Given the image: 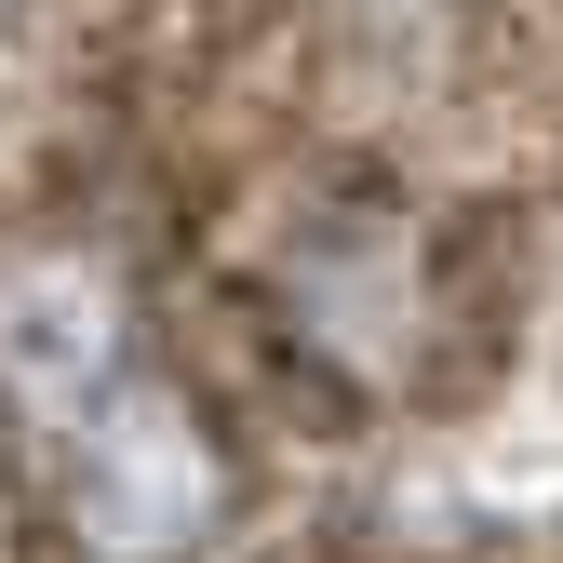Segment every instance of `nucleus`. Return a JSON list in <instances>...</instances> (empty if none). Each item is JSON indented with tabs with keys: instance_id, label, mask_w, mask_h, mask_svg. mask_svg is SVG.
I'll return each instance as SVG.
<instances>
[{
	"instance_id": "1",
	"label": "nucleus",
	"mask_w": 563,
	"mask_h": 563,
	"mask_svg": "<svg viewBox=\"0 0 563 563\" xmlns=\"http://www.w3.org/2000/svg\"><path fill=\"white\" fill-rule=\"evenodd\" d=\"M201 497H216V470H201L175 389H95L81 402V537L108 563H175L201 537Z\"/></svg>"
}]
</instances>
